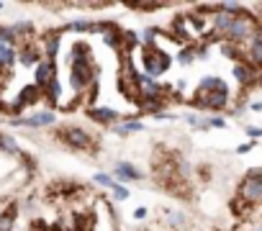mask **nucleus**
Returning <instances> with one entry per match:
<instances>
[{"instance_id":"f257e3e1","label":"nucleus","mask_w":262,"mask_h":231,"mask_svg":"<svg viewBox=\"0 0 262 231\" xmlns=\"http://www.w3.org/2000/svg\"><path fill=\"white\" fill-rule=\"evenodd\" d=\"M98 80H95V67L90 62V54H87V46L85 44H75V52H72V87L75 90H87L92 87Z\"/></svg>"},{"instance_id":"f03ea898","label":"nucleus","mask_w":262,"mask_h":231,"mask_svg":"<svg viewBox=\"0 0 262 231\" xmlns=\"http://www.w3.org/2000/svg\"><path fill=\"white\" fill-rule=\"evenodd\" d=\"M260 28V21L255 18V15H250V13H239L237 18H234V23H231V28H229V34L224 36L229 44H244V41H250L252 36H255V31Z\"/></svg>"},{"instance_id":"7ed1b4c3","label":"nucleus","mask_w":262,"mask_h":231,"mask_svg":"<svg viewBox=\"0 0 262 231\" xmlns=\"http://www.w3.org/2000/svg\"><path fill=\"white\" fill-rule=\"evenodd\" d=\"M237 198H242L250 206H260L262 203V167H255L244 175V180L239 182Z\"/></svg>"},{"instance_id":"20e7f679","label":"nucleus","mask_w":262,"mask_h":231,"mask_svg":"<svg viewBox=\"0 0 262 231\" xmlns=\"http://www.w3.org/2000/svg\"><path fill=\"white\" fill-rule=\"evenodd\" d=\"M118 87L121 92L126 95L129 100H136L139 95H142V90H139V72L134 70L131 59L126 54V59L121 62V72H118Z\"/></svg>"},{"instance_id":"39448f33","label":"nucleus","mask_w":262,"mask_h":231,"mask_svg":"<svg viewBox=\"0 0 262 231\" xmlns=\"http://www.w3.org/2000/svg\"><path fill=\"white\" fill-rule=\"evenodd\" d=\"M142 65H144V75L157 77V75H162V72L170 70V57L165 52H160L157 46L147 44L144 49H142Z\"/></svg>"},{"instance_id":"423d86ee","label":"nucleus","mask_w":262,"mask_h":231,"mask_svg":"<svg viewBox=\"0 0 262 231\" xmlns=\"http://www.w3.org/2000/svg\"><path fill=\"white\" fill-rule=\"evenodd\" d=\"M57 136H59L67 147H72V149H83V152L92 149V139H90V134L83 131L80 126H67V129H62Z\"/></svg>"},{"instance_id":"0eeeda50","label":"nucleus","mask_w":262,"mask_h":231,"mask_svg":"<svg viewBox=\"0 0 262 231\" xmlns=\"http://www.w3.org/2000/svg\"><path fill=\"white\" fill-rule=\"evenodd\" d=\"M229 103V92H195L193 105L200 111H224Z\"/></svg>"},{"instance_id":"6e6552de","label":"nucleus","mask_w":262,"mask_h":231,"mask_svg":"<svg viewBox=\"0 0 262 231\" xmlns=\"http://www.w3.org/2000/svg\"><path fill=\"white\" fill-rule=\"evenodd\" d=\"M234 77L239 85H255L262 77V70L252 67L250 62H239V65H234Z\"/></svg>"},{"instance_id":"1a4fd4ad","label":"nucleus","mask_w":262,"mask_h":231,"mask_svg":"<svg viewBox=\"0 0 262 231\" xmlns=\"http://www.w3.org/2000/svg\"><path fill=\"white\" fill-rule=\"evenodd\" d=\"M98 31L103 34V41L108 46H121L123 39H121V28L116 23H98Z\"/></svg>"},{"instance_id":"9d476101","label":"nucleus","mask_w":262,"mask_h":231,"mask_svg":"<svg viewBox=\"0 0 262 231\" xmlns=\"http://www.w3.org/2000/svg\"><path fill=\"white\" fill-rule=\"evenodd\" d=\"M198 90L200 92H229L226 90V82L221 80V77H203L200 85H198Z\"/></svg>"},{"instance_id":"9b49d317","label":"nucleus","mask_w":262,"mask_h":231,"mask_svg":"<svg viewBox=\"0 0 262 231\" xmlns=\"http://www.w3.org/2000/svg\"><path fill=\"white\" fill-rule=\"evenodd\" d=\"M90 118H95L98 123H111V121H118V113L111 111V108H92Z\"/></svg>"},{"instance_id":"f8f14e48","label":"nucleus","mask_w":262,"mask_h":231,"mask_svg":"<svg viewBox=\"0 0 262 231\" xmlns=\"http://www.w3.org/2000/svg\"><path fill=\"white\" fill-rule=\"evenodd\" d=\"M116 175L121 177V182H123V180H139V177H142V175H139V169L131 167L129 162H118V164H116Z\"/></svg>"},{"instance_id":"ddd939ff","label":"nucleus","mask_w":262,"mask_h":231,"mask_svg":"<svg viewBox=\"0 0 262 231\" xmlns=\"http://www.w3.org/2000/svg\"><path fill=\"white\" fill-rule=\"evenodd\" d=\"M139 105H142V111H147V113H157V111H162L165 98H142Z\"/></svg>"},{"instance_id":"4468645a","label":"nucleus","mask_w":262,"mask_h":231,"mask_svg":"<svg viewBox=\"0 0 262 231\" xmlns=\"http://www.w3.org/2000/svg\"><path fill=\"white\" fill-rule=\"evenodd\" d=\"M113 131L118 136H129L134 131H142V121H129V123H118V126H113Z\"/></svg>"},{"instance_id":"2eb2a0df","label":"nucleus","mask_w":262,"mask_h":231,"mask_svg":"<svg viewBox=\"0 0 262 231\" xmlns=\"http://www.w3.org/2000/svg\"><path fill=\"white\" fill-rule=\"evenodd\" d=\"M95 182H98V185H103V188H111V190L118 185V182H113V177H111V175H105V172H98V175H95Z\"/></svg>"},{"instance_id":"dca6fc26","label":"nucleus","mask_w":262,"mask_h":231,"mask_svg":"<svg viewBox=\"0 0 262 231\" xmlns=\"http://www.w3.org/2000/svg\"><path fill=\"white\" fill-rule=\"evenodd\" d=\"M193 57H195V49H193V46H185V49H180V62H182V65H190Z\"/></svg>"},{"instance_id":"f3484780","label":"nucleus","mask_w":262,"mask_h":231,"mask_svg":"<svg viewBox=\"0 0 262 231\" xmlns=\"http://www.w3.org/2000/svg\"><path fill=\"white\" fill-rule=\"evenodd\" d=\"M113 198L116 200H126L129 198V190L123 188V185H116V188H113Z\"/></svg>"},{"instance_id":"a211bd4d","label":"nucleus","mask_w":262,"mask_h":231,"mask_svg":"<svg viewBox=\"0 0 262 231\" xmlns=\"http://www.w3.org/2000/svg\"><path fill=\"white\" fill-rule=\"evenodd\" d=\"M208 126H213V129H224V126H226V121H224L221 116H213V118H208Z\"/></svg>"},{"instance_id":"6ab92c4d","label":"nucleus","mask_w":262,"mask_h":231,"mask_svg":"<svg viewBox=\"0 0 262 231\" xmlns=\"http://www.w3.org/2000/svg\"><path fill=\"white\" fill-rule=\"evenodd\" d=\"M170 221H173L175 226H180V224H182L185 219H182V216H180V213H173V216H170Z\"/></svg>"},{"instance_id":"aec40b11","label":"nucleus","mask_w":262,"mask_h":231,"mask_svg":"<svg viewBox=\"0 0 262 231\" xmlns=\"http://www.w3.org/2000/svg\"><path fill=\"white\" fill-rule=\"evenodd\" d=\"M252 147H255V144H252V142H250V144H242V147H239V149H237V152H239V154H244V152H250V149H252Z\"/></svg>"},{"instance_id":"412c9836","label":"nucleus","mask_w":262,"mask_h":231,"mask_svg":"<svg viewBox=\"0 0 262 231\" xmlns=\"http://www.w3.org/2000/svg\"><path fill=\"white\" fill-rule=\"evenodd\" d=\"M134 216H136V219H144L147 211H144V208H136V211H134Z\"/></svg>"},{"instance_id":"4be33fe9","label":"nucleus","mask_w":262,"mask_h":231,"mask_svg":"<svg viewBox=\"0 0 262 231\" xmlns=\"http://www.w3.org/2000/svg\"><path fill=\"white\" fill-rule=\"evenodd\" d=\"M247 134L250 136H262V129H247Z\"/></svg>"},{"instance_id":"5701e85b","label":"nucleus","mask_w":262,"mask_h":231,"mask_svg":"<svg viewBox=\"0 0 262 231\" xmlns=\"http://www.w3.org/2000/svg\"><path fill=\"white\" fill-rule=\"evenodd\" d=\"M255 231H262V224H257V229H255Z\"/></svg>"}]
</instances>
